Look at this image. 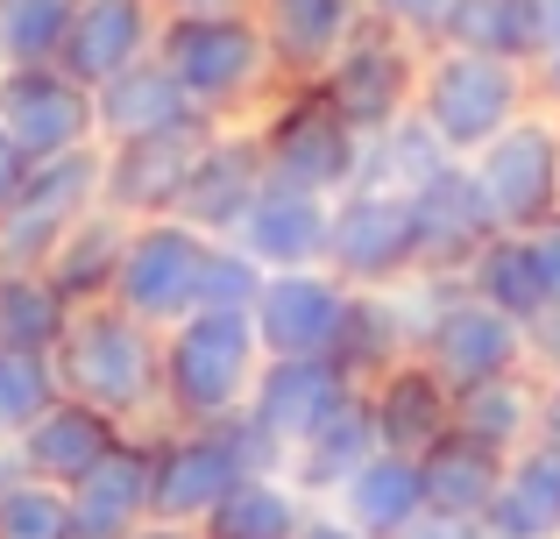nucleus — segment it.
Masks as SVG:
<instances>
[{"instance_id": "f257e3e1", "label": "nucleus", "mask_w": 560, "mask_h": 539, "mask_svg": "<svg viewBox=\"0 0 560 539\" xmlns=\"http://www.w3.org/2000/svg\"><path fill=\"white\" fill-rule=\"evenodd\" d=\"M57 390L93 412H107L128 433H164V333L142 327L121 305H85L71 313L57 348Z\"/></svg>"}, {"instance_id": "f03ea898", "label": "nucleus", "mask_w": 560, "mask_h": 539, "mask_svg": "<svg viewBox=\"0 0 560 539\" xmlns=\"http://www.w3.org/2000/svg\"><path fill=\"white\" fill-rule=\"evenodd\" d=\"M156 65L185 85V99L206 121L234 128L256 121L284 79H277V57L262 43V22L248 8L234 14H164V36H156Z\"/></svg>"}, {"instance_id": "7ed1b4c3", "label": "nucleus", "mask_w": 560, "mask_h": 539, "mask_svg": "<svg viewBox=\"0 0 560 539\" xmlns=\"http://www.w3.org/2000/svg\"><path fill=\"white\" fill-rule=\"evenodd\" d=\"M256 313L199 305L164 333V426H220L248 412V390L262 376Z\"/></svg>"}, {"instance_id": "20e7f679", "label": "nucleus", "mask_w": 560, "mask_h": 539, "mask_svg": "<svg viewBox=\"0 0 560 539\" xmlns=\"http://www.w3.org/2000/svg\"><path fill=\"white\" fill-rule=\"evenodd\" d=\"M539 107L533 65H504V57H476V50H425L419 71V121L440 136V150L454 164L482 156L518 114Z\"/></svg>"}, {"instance_id": "39448f33", "label": "nucleus", "mask_w": 560, "mask_h": 539, "mask_svg": "<svg viewBox=\"0 0 560 539\" xmlns=\"http://www.w3.org/2000/svg\"><path fill=\"white\" fill-rule=\"evenodd\" d=\"M248 128H256V142H262L270 178L299 185V192H319V199H341V192L362 185L370 136L327 99V85H284Z\"/></svg>"}, {"instance_id": "423d86ee", "label": "nucleus", "mask_w": 560, "mask_h": 539, "mask_svg": "<svg viewBox=\"0 0 560 539\" xmlns=\"http://www.w3.org/2000/svg\"><path fill=\"white\" fill-rule=\"evenodd\" d=\"M411 319H419L411 355H419L447 390L490 384V376H511V370H533V362H525V327L504 319L497 305H482L468 284L411 277Z\"/></svg>"}, {"instance_id": "0eeeda50", "label": "nucleus", "mask_w": 560, "mask_h": 539, "mask_svg": "<svg viewBox=\"0 0 560 539\" xmlns=\"http://www.w3.org/2000/svg\"><path fill=\"white\" fill-rule=\"evenodd\" d=\"M277 469L256 447V433L242 419H220V426H164L150 433V504L171 526H206L220 512L242 476Z\"/></svg>"}, {"instance_id": "6e6552de", "label": "nucleus", "mask_w": 560, "mask_h": 539, "mask_svg": "<svg viewBox=\"0 0 560 539\" xmlns=\"http://www.w3.org/2000/svg\"><path fill=\"white\" fill-rule=\"evenodd\" d=\"M206 263H213V242L185 221H136L121 249V277H114V305L136 313L142 327L171 333L178 319H191L206 305Z\"/></svg>"}, {"instance_id": "1a4fd4ad", "label": "nucleus", "mask_w": 560, "mask_h": 539, "mask_svg": "<svg viewBox=\"0 0 560 539\" xmlns=\"http://www.w3.org/2000/svg\"><path fill=\"white\" fill-rule=\"evenodd\" d=\"M482 199H490L504 235H533L539 221L560 213V114L533 107L504 128L482 156H468Z\"/></svg>"}, {"instance_id": "9d476101", "label": "nucleus", "mask_w": 560, "mask_h": 539, "mask_svg": "<svg viewBox=\"0 0 560 539\" xmlns=\"http://www.w3.org/2000/svg\"><path fill=\"white\" fill-rule=\"evenodd\" d=\"M327 270L348 291H405L419 277V221H411L405 192H355L334 199V242H327Z\"/></svg>"}, {"instance_id": "9b49d317", "label": "nucleus", "mask_w": 560, "mask_h": 539, "mask_svg": "<svg viewBox=\"0 0 560 539\" xmlns=\"http://www.w3.org/2000/svg\"><path fill=\"white\" fill-rule=\"evenodd\" d=\"M362 384H348V370L334 355H291V362H262L256 390H248V412L242 426L256 433V447L284 469L291 455H299L305 441H313L319 426H327L334 412H341L348 398H355Z\"/></svg>"}, {"instance_id": "f8f14e48", "label": "nucleus", "mask_w": 560, "mask_h": 539, "mask_svg": "<svg viewBox=\"0 0 560 539\" xmlns=\"http://www.w3.org/2000/svg\"><path fill=\"white\" fill-rule=\"evenodd\" d=\"M0 136H8L28 164L71 156V150H100L93 85H79L65 65H14V71H0Z\"/></svg>"}, {"instance_id": "ddd939ff", "label": "nucleus", "mask_w": 560, "mask_h": 539, "mask_svg": "<svg viewBox=\"0 0 560 539\" xmlns=\"http://www.w3.org/2000/svg\"><path fill=\"white\" fill-rule=\"evenodd\" d=\"M419 71H425L419 43L390 36V28H376V22H362L355 43L327 65V79H319V85H327V99L362 128V136H383V128H397L411 107H419Z\"/></svg>"}, {"instance_id": "4468645a", "label": "nucleus", "mask_w": 560, "mask_h": 539, "mask_svg": "<svg viewBox=\"0 0 560 539\" xmlns=\"http://www.w3.org/2000/svg\"><path fill=\"white\" fill-rule=\"evenodd\" d=\"M411 221H419V277H433V284H462L468 263L504 235L468 164L433 171V178L411 192Z\"/></svg>"}, {"instance_id": "2eb2a0df", "label": "nucleus", "mask_w": 560, "mask_h": 539, "mask_svg": "<svg viewBox=\"0 0 560 539\" xmlns=\"http://www.w3.org/2000/svg\"><path fill=\"white\" fill-rule=\"evenodd\" d=\"M220 136V121H185L164 128V136H142V142H114L107 156V185H100V207L121 213V221H164L178 207L191 164L206 156V142Z\"/></svg>"}, {"instance_id": "dca6fc26", "label": "nucleus", "mask_w": 560, "mask_h": 539, "mask_svg": "<svg viewBox=\"0 0 560 539\" xmlns=\"http://www.w3.org/2000/svg\"><path fill=\"white\" fill-rule=\"evenodd\" d=\"M262 185H270L262 142H256V128H248V121H234V128H220V136L206 142V156L191 164V178H185L178 207H171V221L199 227L206 242H234V235H242V221H248V207L262 199Z\"/></svg>"}, {"instance_id": "f3484780", "label": "nucleus", "mask_w": 560, "mask_h": 539, "mask_svg": "<svg viewBox=\"0 0 560 539\" xmlns=\"http://www.w3.org/2000/svg\"><path fill=\"white\" fill-rule=\"evenodd\" d=\"M355 291L341 284L334 270H270L256 298V333H262V355L291 362V355H334L341 341V319Z\"/></svg>"}, {"instance_id": "a211bd4d", "label": "nucleus", "mask_w": 560, "mask_h": 539, "mask_svg": "<svg viewBox=\"0 0 560 539\" xmlns=\"http://www.w3.org/2000/svg\"><path fill=\"white\" fill-rule=\"evenodd\" d=\"M248 14L262 22V43H270L284 85H319L327 65L355 43V28L370 22L362 0H248Z\"/></svg>"}, {"instance_id": "6ab92c4d", "label": "nucleus", "mask_w": 560, "mask_h": 539, "mask_svg": "<svg viewBox=\"0 0 560 539\" xmlns=\"http://www.w3.org/2000/svg\"><path fill=\"white\" fill-rule=\"evenodd\" d=\"M156 36H164V8H156V0H79L71 36H65V57H57V65H65L79 85H93V93H100L107 79L150 65Z\"/></svg>"}, {"instance_id": "aec40b11", "label": "nucleus", "mask_w": 560, "mask_h": 539, "mask_svg": "<svg viewBox=\"0 0 560 539\" xmlns=\"http://www.w3.org/2000/svg\"><path fill=\"white\" fill-rule=\"evenodd\" d=\"M327 242H334V199L270 178L262 199L248 207L234 249H248L262 270H327Z\"/></svg>"}, {"instance_id": "412c9836", "label": "nucleus", "mask_w": 560, "mask_h": 539, "mask_svg": "<svg viewBox=\"0 0 560 539\" xmlns=\"http://www.w3.org/2000/svg\"><path fill=\"white\" fill-rule=\"evenodd\" d=\"M121 441H128V426H114L107 412H93V405H79V398H57L50 412L14 441V461H22L28 483L71 490V483H85Z\"/></svg>"}, {"instance_id": "4be33fe9", "label": "nucleus", "mask_w": 560, "mask_h": 539, "mask_svg": "<svg viewBox=\"0 0 560 539\" xmlns=\"http://www.w3.org/2000/svg\"><path fill=\"white\" fill-rule=\"evenodd\" d=\"M71 497V539H128L136 526H150V433H128L85 483L65 490Z\"/></svg>"}, {"instance_id": "5701e85b", "label": "nucleus", "mask_w": 560, "mask_h": 539, "mask_svg": "<svg viewBox=\"0 0 560 539\" xmlns=\"http://www.w3.org/2000/svg\"><path fill=\"white\" fill-rule=\"evenodd\" d=\"M370 419H376V447L383 455H411L419 461L433 441L454 433V390L411 355V362H397L390 376L370 384Z\"/></svg>"}, {"instance_id": "b1692460", "label": "nucleus", "mask_w": 560, "mask_h": 539, "mask_svg": "<svg viewBox=\"0 0 560 539\" xmlns=\"http://www.w3.org/2000/svg\"><path fill=\"white\" fill-rule=\"evenodd\" d=\"M93 121H100V150L114 142H142V136H164V128H185V121H206L199 107L185 99V85L171 79L164 65H136L121 79H107L93 93Z\"/></svg>"}, {"instance_id": "393cba45", "label": "nucleus", "mask_w": 560, "mask_h": 539, "mask_svg": "<svg viewBox=\"0 0 560 539\" xmlns=\"http://www.w3.org/2000/svg\"><path fill=\"white\" fill-rule=\"evenodd\" d=\"M411 341H419V319H411V284L405 291H355L341 319V341H334V362L348 370V384L370 390L376 376H390L397 362H411Z\"/></svg>"}, {"instance_id": "a878e982", "label": "nucleus", "mask_w": 560, "mask_h": 539, "mask_svg": "<svg viewBox=\"0 0 560 539\" xmlns=\"http://www.w3.org/2000/svg\"><path fill=\"white\" fill-rule=\"evenodd\" d=\"M454 433H468L476 447H490L504 461L525 455L539 441V376L511 370V376H490V384L454 390Z\"/></svg>"}, {"instance_id": "bb28decb", "label": "nucleus", "mask_w": 560, "mask_h": 539, "mask_svg": "<svg viewBox=\"0 0 560 539\" xmlns=\"http://www.w3.org/2000/svg\"><path fill=\"white\" fill-rule=\"evenodd\" d=\"M482 532L490 539H560V447L553 441H533L525 455L504 461V483H497Z\"/></svg>"}, {"instance_id": "cd10ccee", "label": "nucleus", "mask_w": 560, "mask_h": 539, "mask_svg": "<svg viewBox=\"0 0 560 539\" xmlns=\"http://www.w3.org/2000/svg\"><path fill=\"white\" fill-rule=\"evenodd\" d=\"M419 483H425V512L482 526L497 504V483H504V455L476 447L468 433H447V441H433L419 455Z\"/></svg>"}, {"instance_id": "c85d7f7f", "label": "nucleus", "mask_w": 560, "mask_h": 539, "mask_svg": "<svg viewBox=\"0 0 560 539\" xmlns=\"http://www.w3.org/2000/svg\"><path fill=\"white\" fill-rule=\"evenodd\" d=\"M376 455V419H370V390H355V398L341 405V412L327 419V426L313 433V441L299 447V455L284 461V476L305 490L313 504H334L348 490V476L362 469V461Z\"/></svg>"}, {"instance_id": "c756f323", "label": "nucleus", "mask_w": 560, "mask_h": 539, "mask_svg": "<svg viewBox=\"0 0 560 539\" xmlns=\"http://www.w3.org/2000/svg\"><path fill=\"white\" fill-rule=\"evenodd\" d=\"M334 512H341L355 532H370V539H397L411 518L425 512L419 461H411V455H383V447H376V455L348 476V490L334 497Z\"/></svg>"}, {"instance_id": "7c9ffc66", "label": "nucleus", "mask_w": 560, "mask_h": 539, "mask_svg": "<svg viewBox=\"0 0 560 539\" xmlns=\"http://www.w3.org/2000/svg\"><path fill=\"white\" fill-rule=\"evenodd\" d=\"M305 518H313V497L284 469H262V476H242L199 532L206 539H299Z\"/></svg>"}, {"instance_id": "2f4dec72", "label": "nucleus", "mask_w": 560, "mask_h": 539, "mask_svg": "<svg viewBox=\"0 0 560 539\" xmlns=\"http://www.w3.org/2000/svg\"><path fill=\"white\" fill-rule=\"evenodd\" d=\"M128 227H136V221H121V213L93 207V213H85V221L65 235V249L50 256V284L65 291L79 313H85V305H107V298H114V277H121Z\"/></svg>"}, {"instance_id": "473e14b6", "label": "nucleus", "mask_w": 560, "mask_h": 539, "mask_svg": "<svg viewBox=\"0 0 560 539\" xmlns=\"http://www.w3.org/2000/svg\"><path fill=\"white\" fill-rule=\"evenodd\" d=\"M79 305L50 284V270H0V355H57Z\"/></svg>"}, {"instance_id": "72a5a7b5", "label": "nucleus", "mask_w": 560, "mask_h": 539, "mask_svg": "<svg viewBox=\"0 0 560 539\" xmlns=\"http://www.w3.org/2000/svg\"><path fill=\"white\" fill-rule=\"evenodd\" d=\"M440 50H476L504 65H539V14L533 0H454Z\"/></svg>"}, {"instance_id": "f704fd0d", "label": "nucleus", "mask_w": 560, "mask_h": 539, "mask_svg": "<svg viewBox=\"0 0 560 539\" xmlns=\"http://www.w3.org/2000/svg\"><path fill=\"white\" fill-rule=\"evenodd\" d=\"M462 284L476 291L482 305H497L504 319H518V327H533V319H547V313H553L547 277H539V256H533V242H525V235H497L490 249L468 263Z\"/></svg>"}, {"instance_id": "c9c22d12", "label": "nucleus", "mask_w": 560, "mask_h": 539, "mask_svg": "<svg viewBox=\"0 0 560 539\" xmlns=\"http://www.w3.org/2000/svg\"><path fill=\"white\" fill-rule=\"evenodd\" d=\"M454 156L440 150V136L419 121V107L405 114L397 128H383V136H370V156H362V185H376V192H419L433 171H447Z\"/></svg>"}, {"instance_id": "e433bc0d", "label": "nucleus", "mask_w": 560, "mask_h": 539, "mask_svg": "<svg viewBox=\"0 0 560 539\" xmlns=\"http://www.w3.org/2000/svg\"><path fill=\"white\" fill-rule=\"evenodd\" d=\"M79 0H0V71L14 65H57L71 36Z\"/></svg>"}, {"instance_id": "4c0bfd02", "label": "nucleus", "mask_w": 560, "mask_h": 539, "mask_svg": "<svg viewBox=\"0 0 560 539\" xmlns=\"http://www.w3.org/2000/svg\"><path fill=\"white\" fill-rule=\"evenodd\" d=\"M57 398H65V390H57L50 355H0V447L22 441Z\"/></svg>"}, {"instance_id": "58836bf2", "label": "nucleus", "mask_w": 560, "mask_h": 539, "mask_svg": "<svg viewBox=\"0 0 560 539\" xmlns=\"http://www.w3.org/2000/svg\"><path fill=\"white\" fill-rule=\"evenodd\" d=\"M0 539H71V497L50 483L14 476L0 490Z\"/></svg>"}, {"instance_id": "ea45409f", "label": "nucleus", "mask_w": 560, "mask_h": 539, "mask_svg": "<svg viewBox=\"0 0 560 539\" xmlns=\"http://www.w3.org/2000/svg\"><path fill=\"white\" fill-rule=\"evenodd\" d=\"M262 284H270V270H262L256 256L234 249V242H213V263H206V305H228V313H256Z\"/></svg>"}, {"instance_id": "a19ab883", "label": "nucleus", "mask_w": 560, "mask_h": 539, "mask_svg": "<svg viewBox=\"0 0 560 539\" xmlns=\"http://www.w3.org/2000/svg\"><path fill=\"white\" fill-rule=\"evenodd\" d=\"M447 8H454V0H362V14H370L376 28H390V36L419 43V50H440Z\"/></svg>"}, {"instance_id": "79ce46f5", "label": "nucleus", "mask_w": 560, "mask_h": 539, "mask_svg": "<svg viewBox=\"0 0 560 539\" xmlns=\"http://www.w3.org/2000/svg\"><path fill=\"white\" fill-rule=\"evenodd\" d=\"M525 362H533V376H560V305L525 327Z\"/></svg>"}, {"instance_id": "37998d69", "label": "nucleus", "mask_w": 560, "mask_h": 539, "mask_svg": "<svg viewBox=\"0 0 560 539\" xmlns=\"http://www.w3.org/2000/svg\"><path fill=\"white\" fill-rule=\"evenodd\" d=\"M525 242H533V256H539V277H547V298L560 305V213H553V221H539Z\"/></svg>"}, {"instance_id": "c03bdc74", "label": "nucleus", "mask_w": 560, "mask_h": 539, "mask_svg": "<svg viewBox=\"0 0 560 539\" xmlns=\"http://www.w3.org/2000/svg\"><path fill=\"white\" fill-rule=\"evenodd\" d=\"M397 539H490L482 526H468V518H440V512H419Z\"/></svg>"}, {"instance_id": "a18cd8bd", "label": "nucleus", "mask_w": 560, "mask_h": 539, "mask_svg": "<svg viewBox=\"0 0 560 539\" xmlns=\"http://www.w3.org/2000/svg\"><path fill=\"white\" fill-rule=\"evenodd\" d=\"M22 178H28V156L14 150L8 136H0V213L14 207V192H22Z\"/></svg>"}, {"instance_id": "49530a36", "label": "nucleus", "mask_w": 560, "mask_h": 539, "mask_svg": "<svg viewBox=\"0 0 560 539\" xmlns=\"http://www.w3.org/2000/svg\"><path fill=\"white\" fill-rule=\"evenodd\" d=\"M299 539H370V532H355L341 512H334V504H313V518H305V532H299Z\"/></svg>"}, {"instance_id": "de8ad7c7", "label": "nucleus", "mask_w": 560, "mask_h": 539, "mask_svg": "<svg viewBox=\"0 0 560 539\" xmlns=\"http://www.w3.org/2000/svg\"><path fill=\"white\" fill-rule=\"evenodd\" d=\"M539 441L560 447V376H539Z\"/></svg>"}, {"instance_id": "09e8293b", "label": "nucleus", "mask_w": 560, "mask_h": 539, "mask_svg": "<svg viewBox=\"0 0 560 539\" xmlns=\"http://www.w3.org/2000/svg\"><path fill=\"white\" fill-rule=\"evenodd\" d=\"M533 85H539V107L560 114V50H547V57L533 65Z\"/></svg>"}, {"instance_id": "8fccbe9b", "label": "nucleus", "mask_w": 560, "mask_h": 539, "mask_svg": "<svg viewBox=\"0 0 560 539\" xmlns=\"http://www.w3.org/2000/svg\"><path fill=\"white\" fill-rule=\"evenodd\" d=\"M533 14H539V57L560 50V0H533Z\"/></svg>"}, {"instance_id": "3c124183", "label": "nucleus", "mask_w": 560, "mask_h": 539, "mask_svg": "<svg viewBox=\"0 0 560 539\" xmlns=\"http://www.w3.org/2000/svg\"><path fill=\"white\" fill-rule=\"evenodd\" d=\"M164 14H234V8H248V0H156Z\"/></svg>"}, {"instance_id": "603ef678", "label": "nucleus", "mask_w": 560, "mask_h": 539, "mask_svg": "<svg viewBox=\"0 0 560 539\" xmlns=\"http://www.w3.org/2000/svg\"><path fill=\"white\" fill-rule=\"evenodd\" d=\"M128 539H206L199 526H171V518H150V526H136Z\"/></svg>"}]
</instances>
